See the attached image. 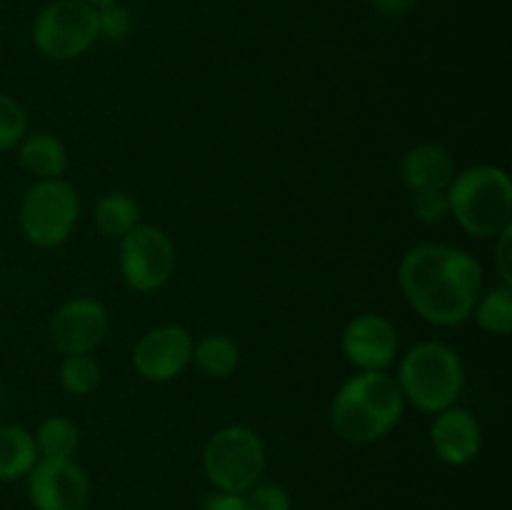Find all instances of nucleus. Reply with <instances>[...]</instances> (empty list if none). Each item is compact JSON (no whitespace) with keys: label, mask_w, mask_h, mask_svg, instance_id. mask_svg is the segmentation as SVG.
<instances>
[{"label":"nucleus","mask_w":512,"mask_h":510,"mask_svg":"<svg viewBox=\"0 0 512 510\" xmlns=\"http://www.w3.org/2000/svg\"><path fill=\"white\" fill-rule=\"evenodd\" d=\"M140 208L128 193H108L95 205V225L108 238H123L138 225Z\"/></svg>","instance_id":"6ab92c4d"},{"label":"nucleus","mask_w":512,"mask_h":510,"mask_svg":"<svg viewBox=\"0 0 512 510\" xmlns=\"http://www.w3.org/2000/svg\"><path fill=\"white\" fill-rule=\"evenodd\" d=\"M398 385L405 400L423 413H440L455 405L465 385L460 355L445 343H420L403 358Z\"/></svg>","instance_id":"20e7f679"},{"label":"nucleus","mask_w":512,"mask_h":510,"mask_svg":"<svg viewBox=\"0 0 512 510\" xmlns=\"http://www.w3.org/2000/svg\"><path fill=\"white\" fill-rule=\"evenodd\" d=\"M193 360L208 378H228L238 368L240 350L228 335L213 333L193 345Z\"/></svg>","instance_id":"f3484780"},{"label":"nucleus","mask_w":512,"mask_h":510,"mask_svg":"<svg viewBox=\"0 0 512 510\" xmlns=\"http://www.w3.org/2000/svg\"><path fill=\"white\" fill-rule=\"evenodd\" d=\"M80 218V198L63 178L38 180L20 205V228L28 243L58 248L73 235Z\"/></svg>","instance_id":"423d86ee"},{"label":"nucleus","mask_w":512,"mask_h":510,"mask_svg":"<svg viewBox=\"0 0 512 510\" xmlns=\"http://www.w3.org/2000/svg\"><path fill=\"white\" fill-rule=\"evenodd\" d=\"M193 360V338L180 325H158L138 340L133 350V368L150 383L175 380Z\"/></svg>","instance_id":"9d476101"},{"label":"nucleus","mask_w":512,"mask_h":510,"mask_svg":"<svg viewBox=\"0 0 512 510\" xmlns=\"http://www.w3.org/2000/svg\"><path fill=\"white\" fill-rule=\"evenodd\" d=\"M413 210L418 215V220H423V223H443L450 215L448 193L445 190H418V193H413Z\"/></svg>","instance_id":"b1692460"},{"label":"nucleus","mask_w":512,"mask_h":510,"mask_svg":"<svg viewBox=\"0 0 512 510\" xmlns=\"http://www.w3.org/2000/svg\"><path fill=\"white\" fill-rule=\"evenodd\" d=\"M398 278L408 303L438 328L465 323L483 293V265L465 250L440 243L408 250Z\"/></svg>","instance_id":"f257e3e1"},{"label":"nucleus","mask_w":512,"mask_h":510,"mask_svg":"<svg viewBox=\"0 0 512 510\" xmlns=\"http://www.w3.org/2000/svg\"><path fill=\"white\" fill-rule=\"evenodd\" d=\"M248 510H293V498L280 483H255L243 495Z\"/></svg>","instance_id":"5701e85b"},{"label":"nucleus","mask_w":512,"mask_h":510,"mask_svg":"<svg viewBox=\"0 0 512 510\" xmlns=\"http://www.w3.org/2000/svg\"><path fill=\"white\" fill-rule=\"evenodd\" d=\"M100 368L90 355H65L60 365V385L70 395H88L98 388Z\"/></svg>","instance_id":"412c9836"},{"label":"nucleus","mask_w":512,"mask_h":510,"mask_svg":"<svg viewBox=\"0 0 512 510\" xmlns=\"http://www.w3.org/2000/svg\"><path fill=\"white\" fill-rule=\"evenodd\" d=\"M0 400H3V388H0Z\"/></svg>","instance_id":"c756f323"},{"label":"nucleus","mask_w":512,"mask_h":510,"mask_svg":"<svg viewBox=\"0 0 512 510\" xmlns=\"http://www.w3.org/2000/svg\"><path fill=\"white\" fill-rule=\"evenodd\" d=\"M373 5L388 18H403L418 5V0H373Z\"/></svg>","instance_id":"cd10ccee"},{"label":"nucleus","mask_w":512,"mask_h":510,"mask_svg":"<svg viewBox=\"0 0 512 510\" xmlns=\"http://www.w3.org/2000/svg\"><path fill=\"white\" fill-rule=\"evenodd\" d=\"M343 353L355 368L385 370L398 355V330L383 315H358L343 330Z\"/></svg>","instance_id":"f8f14e48"},{"label":"nucleus","mask_w":512,"mask_h":510,"mask_svg":"<svg viewBox=\"0 0 512 510\" xmlns=\"http://www.w3.org/2000/svg\"><path fill=\"white\" fill-rule=\"evenodd\" d=\"M405 398L393 375L385 370H360L333 398L330 423L335 433L355 445L385 438L403 418Z\"/></svg>","instance_id":"f03ea898"},{"label":"nucleus","mask_w":512,"mask_h":510,"mask_svg":"<svg viewBox=\"0 0 512 510\" xmlns=\"http://www.w3.org/2000/svg\"><path fill=\"white\" fill-rule=\"evenodd\" d=\"M33 438L43 460H73L80 445L78 425L68 418H60V415L43 420Z\"/></svg>","instance_id":"a211bd4d"},{"label":"nucleus","mask_w":512,"mask_h":510,"mask_svg":"<svg viewBox=\"0 0 512 510\" xmlns=\"http://www.w3.org/2000/svg\"><path fill=\"white\" fill-rule=\"evenodd\" d=\"M108 333V310L93 298H73L50 320V338L63 355H88Z\"/></svg>","instance_id":"9b49d317"},{"label":"nucleus","mask_w":512,"mask_h":510,"mask_svg":"<svg viewBox=\"0 0 512 510\" xmlns=\"http://www.w3.org/2000/svg\"><path fill=\"white\" fill-rule=\"evenodd\" d=\"M400 175L410 193L418 190H448L455 178V163L438 143H423L408 150L400 163Z\"/></svg>","instance_id":"4468645a"},{"label":"nucleus","mask_w":512,"mask_h":510,"mask_svg":"<svg viewBox=\"0 0 512 510\" xmlns=\"http://www.w3.org/2000/svg\"><path fill=\"white\" fill-rule=\"evenodd\" d=\"M203 510H248V505H245L243 495L218 493V490H215L213 495H208Z\"/></svg>","instance_id":"bb28decb"},{"label":"nucleus","mask_w":512,"mask_h":510,"mask_svg":"<svg viewBox=\"0 0 512 510\" xmlns=\"http://www.w3.org/2000/svg\"><path fill=\"white\" fill-rule=\"evenodd\" d=\"M85 3H90L93 5V8H108V5H115L118 3V0H85Z\"/></svg>","instance_id":"c85d7f7f"},{"label":"nucleus","mask_w":512,"mask_h":510,"mask_svg":"<svg viewBox=\"0 0 512 510\" xmlns=\"http://www.w3.org/2000/svg\"><path fill=\"white\" fill-rule=\"evenodd\" d=\"M25 478L35 510H88L90 480L73 460L38 458Z\"/></svg>","instance_id":"1a4fd4ad"},{"label":"nucleus","mask_w":512,"mask_h":510,"mask_svg":"<svg viewBox=\"0 0 512 510\" xmlns=\"http://www.w3.org/2000/svg\"><path fill=\"white\" fill-rule=\"evenodd\" d=\"M475 320L483 330L498 338H508L512 333V288L510 285H498L488 293H480L478 303L473 308Z\"/></svg>","instance_id":"aec40b11"},{"label":"nucleus","mask_w":512,"mask_h":510,"mask_svg":"<svg viewBox=\"0 0 512 510\" xmlns=\"http://www.w3.org/2000/svg\"><path fill=\"white\" fill-rule=\"evenodd\" d=\"M203 470L218 493L245 495L263 478V440L245 425H228L205 443Z\"/></svg>","instance_id":"39448f33"},{"label":"nucleus","mask_w":512,"mask_h":510,"mask_svg":"<svg viewBox=\"0 0 512 510\" xmlns=\"http://www.w3.org/2000/svg\"><path fill=\"white\" fill-rule=\"evenodd\" d=\"M175 270V245L155 225H135L120 238V273L138 293L160 290Z\"/></svg>","instance_id":"6e6552de"},{"label":"nucleus","mask_w":512,"mask_h":510,"mask_svg":"<svg viewBox=\"0 0 512 510\" xmlns=\"http://www.w3.org/2000/svg\"><path fill=\"white\" fill-rule=\"evenodd\" d=\"M98 28L103 38L113 40V43H123L130 35V30H133V20H130L128 10L115 3L98 10Z\"/></svg>","instance_id":"393cba45"},{"label":"nucleus","mask_w":512,"mask_h":510,"mask_svg":"<svg viewBox=\"0 0 512 510\" xmlns=\"http://www.w3.org/2000/svg\"><path fill=\"white\" fill-rule=\"evenodd\" d=\"M20 165L35 175L38 180H55L68 168V153L65 145L50 133H33L25 135L23 143L18 145Z\"/></svg>","instance_id":"2eb2a0df"},{"label":"nucleus","mask_w":512,"mask_h":510,"mask_svg":"<svg viewBox=\"0 0 512 510\" xmlns=\"http://www.w3.org/2000/svg\"><path fill=\"white\" fill-rule=\"evenodd\" d=\"M445 193L453 218L473 238H495L510 225L512 183L503 168L475 165L455 173Z\"/></svg>","instance_id":"7ed1b4c3"},{"label":"nucleus","mask_w":512,"mask_h":510,"mask_svg":"<svg viewBox=\"0 0 512 510\" xmlns=\"http://www.w3.org/2000/svg\"><path fill=\"white\" fill-rule=\"evenodd\" d=\"M33 433L20 425H0V480H18L38 463Z\"/></svg>","instance_id":"dca6fc26"},{"label":"nucleus","mask_w":512,"mask_h":510,"mask_svg":"<svg viewBox=\"0 0 512 510\" xmlns=\"http://www.w3.org/2000/svg\"><path fill=\"white\" fill-rule=\"evenodd\" d=\"M28 135V115L18 100L0 93V150H13Z\"/></svg>","instance_id":"4be33fe9"},{"label":"nucleus","mask_w":512,"mask_h":510,"mask_svg":"<svg viewBox=\"0 0 512 510\" xmlns=\"http://www.w3.org/2000/svg\"><path fill=\"white\" fill-rule=\"evenodd\" d=\"M100 38L98 8L85 0H55L33 23V43L45 58L75 60Z\"/></svg>","instance_id":"0eeeda50"},{"label":"nucleus","mask_w":512,"mask_h":510,"mask_svg":"<svg viewBox=\"0 0 512 510\" xmlns=\"http://www.w3.org/2000/svg\"><path fill=\"white\" fill-rule=\"evenodd\" d=\"M430 443L443 463L460 468L478 458L480 448H483V430L470 410L450 405V408L435 413Z\"/></svg>","instance_id":"ddd939ff"},{"label":"nucleus","mask_w":512,"mask_h":510,"mask_svg":"<svg viewBox=\"0 0 512 510\" xmlns=\"http://www.w3.org/2000/svg\"><path fill=\"white\" fill-rule=\"evenodd\" d=\"M498 273L505 285H512V268H510V240H512V225L503 228L498 233Z\"/></svg>","instance_id":"a878e982"}]
</instances>
